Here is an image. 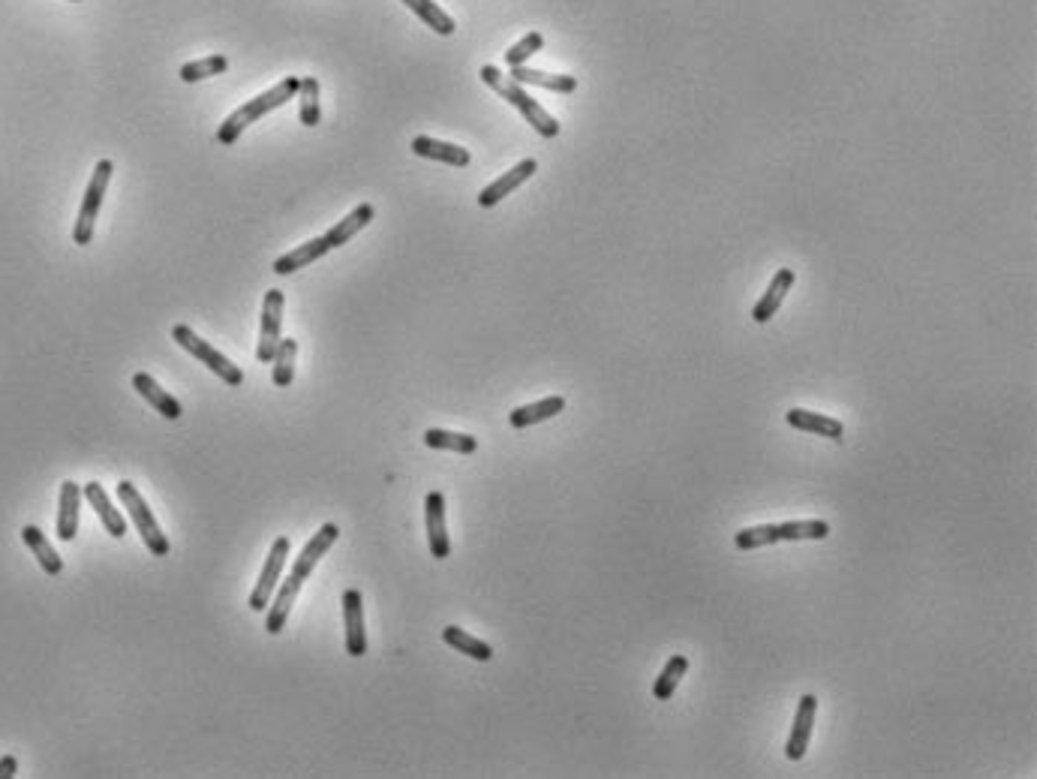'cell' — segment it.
<instances>
[{
    "mask_svg": "<svg viewBox=\"0 0 1037 779\" xmlns=\"http://www.w3.org/2000/svg\"><path fill=\"white\" fill-rule=\"evenodd\" d=\"M298 88H301V79H298V76H289V79H283L280 85H274L271 91H265V94H259V97H253V100H247L241 109H235V112L220 124L217 142H220V145H235V142L241 139V133H244L250 124H256L262 115H268V112L280 109L283 103H289V100L298 94Z\"/></svg>",
    "mask_w": 1037,
    "mask_h": 779,
    "instance_id": "3",
    "label": "cell"
},
{
    "mask_svg": "<svg viewBox=\"0 0 1037 779\" xmlns=\"http://www.w3.org/2000/svg\"><path fill=\"white\" fill-rule=\"evenodd\" d=\"M295 355H298V340H292V337L280 340V346H277V352L271 358V364H274L271 367V382L277 388L292 385V379H295Z\"/></svg>",
    "mask_w": 1037,
    "mask_h": 779,
    "instance_id": "29",
    "label": "cell"
},
{
    "mask_svg": "<svg viewBox=\"0 0 1037 779\" xmlns=\"http://www.w3.org/2000/svg\"><path fill=\"white\" fill-rule=\"evenodd\" d=\"M403 4L427 25V28H433L439 37H451L454 34V19L439 7V4H433V0H403Z\"/></svg>",
    "mask_w": 1037,
    "mask_h": 779,
    "instance_id": "27",
    "label": "cell"
},
{
    "mask_svg": "<svg viewBox=\"0 0 1037 779\" xmlns=\"http://www.w3.org/2000/svg\"><path fill=\"white\" fill-rule=\"evenodd\" d=\"M118 500L124 503V509H127V515H130L136 533H139L142 542H145V548H148L154 557H166V554H169V539H166V533L160 530V521L154 518L151 506L145 503V497L136 491L133 482H127V479L118 482Z\"/></svg>",
    "mask_w": 1037,
    "mask_h": 779,
    "instance_id": "4",
    "label": "cell"
},
{
    "mask_svg": "<svg viewBox=\"0 0 1037 779\" xmlns=\"http://www.w3.org/2000/svg\"><path fill=\"white\" fill-rule=\"evenodd\" d=\"M424 446H427V449H439V452L475 455L478 440H475V437H469V434H454V431L430 428V431H424Z\"/></svg>",
    "mask_w": 1037,
    "mask_h": 779,
    "instance_id": "26",
    "label": "cell"
},
{
    "mask_svg": "<svg viewBox=\"0 0 1037 779\" xmlns=\"http://www.w3.org/2000/svg\"><path fill=\"white\" fill-rule=\"evenodd\" d=\"M82 497H85L88 506L100 515L103 527H106L115 539H124V536H127V521H124V515L112 506V497L106 494V488H103L100 482H88V485L82 488Z\"/></svg>",
    "mask_w": 1037,
    "mask_h": 779,
    "instance_id": "17",
    "label": "cell"
},
{
    "mask_svg": "<svg viewBox=\"0 0 1037 779\" xmlns=\"http://www.w3.org/2000/svg\"><path fill=\"white\" fill-rule=\"evenodd\" d=\"M686 671H689V659H686L683 653H674V656L665 662V668H662V674L656 677V683H653V695H656V701H668V698H674V689L680 686V680L686 677Z\"/></svg>",
    "mask_w": 1037,
    "mask_h": 779,
    "instance_id": "28",
    "label": "cell"
},
{
    "mask_svg": "<svg viewBox=\"0 0 1037 779\" xmlns=\"http://www.w3.org/2000/svg\"><path fill=\"white\" fill-rule=\"evenodd\" d=\"M16 770H19L16 755H4V758H0V779H13V776H16Z\"/></svg>",
    "mask_w": 1037,
    "mask_h": 779,
    "instance_id": "34",
    "label": "cell"
},
{
    "mask_svg": "<svg viewBox=\"0 0 1037 779\" xmlns=\"http://www.w3.org/2000/svg\"><path fill=\"white\" fill-rule=\"evenodd\" d=\"M343 626H346V653L364 656L367 653V632H364V602L358 590L343 593Z\"/></svg>",
    "mask_w": 1037,
    "mask_h": 779,
    "instance_id": "12",
    "label": "cell"
},
{
    "mask_svg": "<svg viewBox=\"0 0 1037 779\" xmlns=\"http://www.w3.org/2000/svg\"><path fill=\"white\" fill-rule=\"evenodd\" d=\"M133 388H136V395H142L163 419L178 422L184 416V407L178 404V398H172L166 388H160V382L151 373H136L133 376Z\"/></svg>",
    "mask_w": 1037,
    "mask_h": 779,
    "instance_id": "13",
    "label": "cell"
},
{
    "mask_svg": "<svg viewBox=\"0 0 1037 779\" xmlns=\"http://www.w3.org/2000/svg\"><path fill=\"white\" fill-rule=\"evenodd\" d=\"M172 337H175V343L181 346V349H187L196 361H202L214 376H220L226 385H232V388H238L241 382H244V370L238 367V364H232L223 352H217L208 340H202L190 325H175L172 328Z\"/></svg>",
    "mask_w": 1037,
    "mask_h": 779,
    "instance_id": "5",
    "label": "cell"
},
{
    "mask_svg": "<svg viewBox=\"0 0 1037 779\" xmlns=\"http://www.w3.org/2000/svg\"><path fill=\"white\" fill-rule=\"evenodd\" d=\"M112 160H100L97 169H94V178L85 190V199H82V208H79V217H76V226H73V241L79 247H88L94 241V223H97V214L103 208V196L109 190V181H112Z\"/></svg>",
    "mask_w": 1037,
    "mask_h": 779,
    "instance_id": "6",
    "label": "cell"
},
{
    "mask_svg": "<svg viewBox=\"0 0 1037 779\" xmlns=\"http://www.w3.org/2000/svg\"><path fill=\"white\" fill-rule=\"evenodd\" d=\"M815 716H818V698L815 695H803L800 704H797V713H794V725H791V737L785 743V755L788 761H800L809 749V740H812V725H815Z\"/></svg>",
    "mask_w": 1037,
    "mask_h": 779,
    "instance_id": "10",
    "label": "cell"
},
{
    "mask_svg": "<svg viewBox=\"0 0 1037 779\" xmlns=\"http://www.w3.org/2000/svg\"><path fill=\"white\" fill-rule=\"evenodd\" d=\"M830 536V524L827 521H788L779 524V542H803V539H827Z\"/></svg>",
    "mask_w": 1037,
    "mask_h": 779,
    "instance_id": "31",
    "label": "cell"
},
{
    "mask_svg": "<svg viewBox=\"0 0 1037 779\" xmlns=\"http://www.w3.org/2000/svg\"><path fill=\"white\" fill-rule=\"evenodd\" d=\"M412 154H418L424 160H436V163L454 166V169H463V166L472 163V154L466 148L442 142V139H433V136H415L412 139Z\"/></svg>",
    "mask_w": 1037,
    "mask_h": 779,
    "instance_id": "14",
    "label": "cell"
},
{
    "mask_svg": "<svg viewBox=\"0 0 1037 779\" xmlns=\"http://www.w3.org/2000/svg\"><path fill=\"white\" fill-rule=\"evenodd\" d=\"M226 70H229V58H223V55H211V58H202V61L184 64V67L178 70V76H181V82L196 85V82H202V79L223 76Z\"/></svg>",
    "mask_w": 1037,
    "mask_h": 779,
    "instance_id": "30",
    "label": "cell"
},
{
    "mask_svg": "<svg viewBox=\"0 0 1037 779\" xmlns=\"http://www.w3.org/2000/svg\"><path fill=\"white\" fill-rule=\"evenodd\" d=\"M539 172V163L530 157V160H521V163H517L514 169H508L505 175H499L493 184H487L481 193H478V205L481 208H493V205H499L505 196H511L517 187H521L524 181H530L533 175Z\"/></svg>",
    "mask_w": 1037,
    "mask_h": 779,
    "instance_id": "11",
    "label": "cell"
},
{
    "mask_svg": "<svg viewBox=\"0 0 1037 779\" xmlns=\"http://www.w3.org/2000/svg\"><path fill=\"white\" fill-rule=\"evenodd\" d=\"M328 250H331V244H328L325 235H319L313 241H304L301 247H295L292 253H286V256H280L274 262V274H295L298 268H307V265L319 262Z\"/></svg>",
    "mask_w": 1037,
    "mask_h": 779,
    "instance_id": "21",
    "label": "cell"
},
{
    "mask_svg": "<svg viewBox=\"0 0 1037 779\" xmlns=\"http://www.w3.org/2000/svg\"><path fill=\"white\" fill-rule=\"evenodd\" d=\"M566 410V398L554 395V398H545V401H536V404H527V407H517L508 413V425L524 431V428H533V425H542L554 416H560Z\"/></svg>",
    "mask_w": 1037,
    "mask_h": 779,
    "instance_id": "19",
    "label": "cell"
},
{
    "mask_svg": "<svg viewBox=\"0 0 1037 779\" xmlns=\"http://www.w3.org/2000/svg\"><path fill=\"white\" fill-rule=\"evenodd\" d=\"M79 506H82V488L76 482H64L61 485V497H58V539L61 542H73L79 533Z\"/></svg>",
    "mask_w": 1037,
    "mask_h": 779,
    "instance_id": "18",
    "label": "cell"
},
{
    "mask_svg": "<svg viewBox=\"0 0 1037 779\" xmlns=\"http://www.w3.org/2000/svg\"><path fill=\"white\" fill-rule=\"evenodd\" d=\"M442 641H445L448 647H454L457 653L475 659V662H490V659H493V647H490L487 641L469 635V632L460 629V626H445V629H442Z\"/></svg>",
    "mask_w": 1037,
    "mask_h": 779,
    "instance_id": "24",
    "label": "cell"
},
{
    "mask_svg": "<svg viewBox=\"0 0 1037 779\" xmlns=\"http://www.w3.org/2000/svg\"><path fill=\"white\" fill-rule=\"evenodd\" d=\"M508 79H514L517 85H536V88H545V91H557V94H572L578 88V79L575 76H554V73H542V70H533V67H511Z\"/></svg>",
    "mask_w": 1037,
    "mask_h": 779,
    "instance_id": "22",
    "label": "cell"
},
{
    "mask_svg": "<svg viewBox=\"0 0 1037 779\" xmlns=\"http://www.w3.org/2000/svg\"><path fill=\"white\" fill-rule=\"evenodd\" d=\"M337 536H340L337 524H322V527L313 533V539L304 545V551L298 554V560H295L289 578L280 584V590L274 593L271 605L265 608V629H268V635H280V632H283V626H286V620H289V611H292V605H295V599H298L304 581H307L310 572L319 566V560L328 554V548L337 542Z\"/></svg>",
    "mask_w": 1037,
    "mask_h": 779,
    "instance_id": "1",
    "label": "cell"
},
{
    "mask_svg": "<svg viewBox=\"0 0 1037 779\" xmlns=\"http://www.w3.org/2000/svg\"><path fill=\"white\" fill-rule=\"evenodd\" d=\"M545 49V37L539 34V31H533V34H527L521 43H514L508 52H505V64L508 67H524L536 52H542Z\"/></svg>",
    "mask_w": 1037,
    "mask_h": 779,
    "instance_id": "33",
    "label": "cell"
},
{
    "mask_svg": "<svg viewBox=\"0 0 1037 779\" xmlns=\"http://www.w3.org/2000/svg\"><path fill=\"white\" fill-rule=\"evenodd\" d=\"M376 220V208L370 205V202H361L355 211H349L340 223H334L328 232H325V238H328V244H331V250H337V247H343L352 235H358L364 226H370Z\"/></svg>",
    "mask_w": 1037,
    "mask_h": 779,
    "instance_id": "20",
    "label": "cell"
},
{
    "mask_svg": "<svg viewBox=\"0 0 1037 779\" xmlns=\"http://www.w3.org/2000/svg\"><path fill=\"white\" fill-rule=\"evenodd\" d=\"M779 542V524H761V527H746L734 536V545L740 551H755Z\"/></svg>",
    "mask_w": 1037,
    "mask_h": 779,
    "instance_id": "32",
    "label": "cell"
},
{
    "mask_svg": "<svg viewBox=\"0 0 1037 779\" xmlns=\"http://www.w3.org/2000/svg\"><path fill=\"white\" fill-rule=\"evenodd\" d=\"M794 268H779L776 271V277L770 280V286H767V292L758 298V304L752 307V319L755 322H770L773 316H776V310L782 307V301L788 298V292L794 289Z\"/></svg>",
    "mask_w": 1037,
    "mask_h": 779,
    "instance_id": "15",
    "label": "cell"
},
{
    "mask_svg": "<svg viewBox=\"0 0 1037 779\" xmlns=\"http://www.w3.org/2000/svg\"><path fill=\"white\" fill-rule=\"evenodd\" d=\"M785 422L794 428V431H803V434H818L824 440H833L839 443L845 437V428L839 419L833 416H824V413H812V410H788L785 413Z\"/></svg>",
    "mask_w": 1037,
    "mask_h": 779,
    "instance_id": "16",
    "label": "cell"
},
{
    "mask_svg": "<svg viewBox=\"0 0 1037 779\" xmlns=\"http://www.w3.org/2000/svg\"><path fill=\"white\" fill-rule=\"evenodd\" d=\"M481 82L487 85V88H493L505 103H511L517 112H521L524 118H527V124H533V130L542 136V139H557L560 136V121L539 103V100H533L527 91H524V85H517L514 79H508V76H502L496 67H481Z\"/></svg>",
    "mask_w": 1037,
    "mask_h": 779,
    "instance_id": "2",
    "label": "cell"
},
{
    "mask_svg": "<svg viewBox=\"0 0 1037 779\" xmlns=\"http://www.w3.org/2000/svg\"><path fill=\"white\" fill-rule=\"evenodd\" d=\"M424 524H427V545L436 560L451 557V539L445 527V497L439 491H430L424 500Z\"/></svg>",
    "mask_w": 1037,
    "mask_h": 779,
    "instance_id": "9",
    "label": "cell"
},
{
    "mask_svg": "<svg viewBox=\"0 0 1037 779\" xmlns=\"http://www.w3.org/2000/svg\"><path fill=\"white\" fill-rule=\"evenodd\" d=\"M286 557H289V539L280 536V539H274L271 554H268V560H265V566H262V575H259V581H256V590H253L250 599H247L250 611H265V608L271 605V599H274V593H277V581H280L283 566H286Z\"/></svg>",
    "mask_w": 1037,
    "mask_h": 779,
    "instance_id": "7",
    "label": "cell"
},
{
    "mask_svg": "<svg viewBox=\"0 0 1037 779\" xmlns=\"http://www.w3.org/2000/svg\"><path fill=\"white\" fill-rule=\"evenodd\" d=\"M283 304L286 295L280 289H268L262 301V328H259V349L256 358L262 364H271L277 346H280V328H283Z\"/></svg>",
    "mask_w": 1037,
    "mask_h": 779,
    "instance_id": "8",
    "label": "cell"
},
{
    "mask_svg": "<svg viewBox=\"0 0 1037 779\" xmlns=\"http://www.w3.org/2000/svg\"><path fill=\"white\" fill-rule=\"evenodd\" d=\"M22 539H25V545L34 551V557H37V563L43 566V572L46 575H61L64 572V560H61V554L52 548V542L43 536V530L40 527H34V524H28L25 530H22Z\"/></svg>",
    "mask_w": 1037,
    "mask_h": 779,
    "instance_id": "23",
    "label": "cell"
},
{
    "mask_svg": "<svg viewBox=\"0 0 1037 779\" xmlns=\"http://www.w3.org/2000/svg\"><path fill=\"white\" fill-rule=\"evenodd\" d=\"M319 94H322V85L319 79L313 76H301V88H298V118L304 127H319L322 121V106H319Z\"/></svg>",
    "mask_w": 1037,
    "mask_h": 779,
    "instance_id": "25",
    "label": "cell"
}]
</instances>
